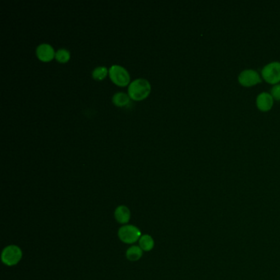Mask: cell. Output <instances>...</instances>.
<instances>
[{"label":"cell","instance_id":"obj_1","mask_svg":"<svg viewBox=\"0 0 280 280\" xmlns=\"http://www.w3.org/2000/svg\"><path fill=\"white\" fill-rule=\"evenodd\" d=\"M151 92V86L147 80L138 78L131 82L128 86V95L135 101H141L146 99Z\"/></svg>","mask_w":280,"mask_h":280},{"label":"cell","instance_id":"obj_2","mask_svg":"<svg viewBox=\"0 0 280 280\" xmlns=\"http://www.w3.org/2000/svg\"><path fill=\"white\" fill-rule=\"evenodd\" d=\"M109 75L110 80L117 87H124L130 84V75L123 67L113 65L109 70Z\"/></svg>","mask_w":280,"mask_h":280},{"label":"cell","instance_id":"obj_3","mask_svg":"<svg viewBox=\"0 0 280 280\" xmlns=\"http://www.w3.org/2000/svg\"><path fill=\"white\" fill-rule=\"evenodd\" d=\"M261 76L263 79L270 84H279L280 82V62H272L265 65L261 70Z\"/></svg>","mask_w":280,"mask_h":280},{"label":"cell","instance_id":"obj_4","mask_svg":"<svg viewBox=\"0 0 280 280\" xmlns=\"http://www.w3.org/2000/svg\"><path fill=\"white\" fill-rule=\"evenodd\" d=\"M23 257V252L20 247L11 245L5 247L2 252V261L8 266H13L20 261Z\"/></svg>","mask_w":280,"mask_h":280},{"label":"cell","instance_id":"obj_5","mask_svg":"<svg viewBox=\"0 0 280 280\" xmlns=\"http://www.w3.org/2000/svg\"><path fill=\"white\" fill-rule=\"evenodd\" d=\"M140 230L136 226L133 225H125L120 228L118 230V237L122 242L131 244L137 242L138 239H140Z\"/></svg>","mask_w":280,"mask_h":280},{"label":"cell","instance_id":"obj_6","mask_svg":"<svg viewBox=\"0 0 280 280\" xmlns=\"http://www.w3.org/2000/svg\"><path fill=\"white\" fill-rule=\"evenodd\" d=\"M238 82L242 87H254L261 82V78L257 71L252 69H247L240 73L238 76Z\"/></svg>","mask_w":280,"mask_h":280},{"label":"cell","instance_id":"obj_7","mask_svg":"<svg viewBox=\"0 0 280 280\" xmlns=\"http://www.w3.org/2000/svg\"><path fill=\"white\" fill-rule=\"evenodd\" d=\"M55 51L54 48L48 44H41L36 48V56L39 60L44 63H48L55 58Z\"/></svg>","mask_w":280,"mask_h":280},{"label":"cell","instance_id":"obj_8","mask_svg":"<svg viewBox=\"0 0 280 280\" xmlns=\"http://www.w3.org/2000/svg\"><path fill=\"white\" fill-rule=\"evenodd\" d=\"M273 105H274V99L272 95L269 93L262 92L257 98V106L258 110H260L261 112L270 111L272 109Z\"/></svg>","mask_w":280,"mask_h":280},{"label":"cell","instance_id":"obj_9","mask_svg":"<svg viewBox=\"0 0 280 280\" xmlns=\"http://www.w3.org/2000/svg\"><path fill=\"white\" fill-rule=\"evenodd\" d=\"M112 102L113 104L117 107H127V105H130L131 98L127 94H125L122 92H117L114 94Z\"/></svg>","mask_w":280,"mask_h":280},{"label":"cell","instance_id":"obj_10","mask_svg":"<svg viewBox=\"0 0 280 280\" xmlns=\"http://www.w3.org/2000/svg\"><path fill=\"white\" fill-rule=\"evenodd\" d=\"M115 219L120 224H127L130 220V210L124 206L117 207L115 213Z\"/></svg>","mask_w":280,"mask_h":280},{"label":"cell","instance_id":"obj_11","mask_svg":"<svg viewBox=\"0 0 280 280\" xmlns=\"http://www.w3.org/2000/svg\"><path fill=\"white\" fill-rule=\"evenodd\" d=\"M127 258L131 261H136L140 260L142 256V249L138 246H133L127 249L126 253Z\"/></svg>","mask_w":280,"mask_h":280},{"label":"cell","instance_id":"obj_12","mask_svg":"<svg viewBox=\"0 0 280 280\" xmlns=\"http://www.w3.org/2000/svg\"><path fill=\"white\" fill-rule=\"evenodd\" d=\"M139 245L143 251L149 252L150 250L153 249V247L155 246V242L150 235H144L142 237H140Z\"/></svg>","mask_w":280,"mask_h":280},{"label":"cell","instance_id":"obj_13","mask_svg":"<svg viewBox=\"0 0 280 280\" xmlns=\"http://www.w3.org/2000/svg\"><path fill=\"white\" fill-rule=\"evenodd\" d=\"M71 58V54L66 48H60L55 53V59L60 64H66Z\"/></svg>","mask_w":280,"mask_h":280},{"label":"cell","instance_id":"obj_14","mask_svg":"<svg viewBox=\"0 0 280 280\" xmlns=\"http://www.w3.org/2000/svg\"><path fill=\"white\" fill-rule=\"evenodd\" d=\"M108 74H109V71L105 67H97L92 71V77L95 81H102L105 79Z\"/></svg>","mask_w":280,"mask_h":280},{"label":"cell","instance_id":"obj_15","mask_svg":"<svg viewBox=\"0 0 280 280\" xmlns=\"http://www.w3.org/2000/svg\"><path fill=\"white\" fill-rule=\"evenodd\" d=\"M270 94L272 95L273 99L280 100V84L275 85L270 89Z\"/></svg>","mask_w":280,"mask_h":280}]
</instances>
